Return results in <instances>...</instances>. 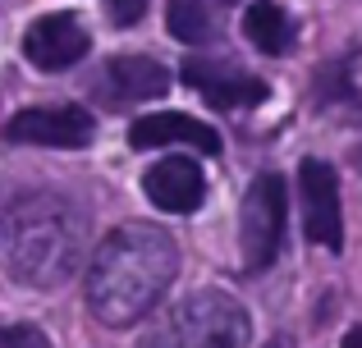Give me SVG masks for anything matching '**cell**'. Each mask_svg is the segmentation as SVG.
<instances>
[{
	"mask_svg": "<svg viewBox=\"0 0 362 348\" xmlns=\"http://www.w3.org/2000/svg\"><path fill=\"white\" fill-rule=\"evenodd\" d=\"M243 32H247V42H252L257 51H266V55H284L293 46L289 14H284L280 5H271V0H257V5L243 14Z\"/></svg>",
	"mask_w": 362,
	"mask_h": 348,
	"instance_id": "13",
	"label": "cell"
},
{
	"mask_svg": "<svg viewBox=\"0 0 362 348\" xmlns=\"http://www.w3.org/2000/svg\"><path fill=\"white\" fill-rule=\"evenodd\" d=\"M88 46H92V37L78 14H46L23 32V55L42 73H60L69 64H78L88 55Z\"/></svg>",
	"mask_w": 362,
	"mask_h": 348,
	"instance_id": "8",
	"label": "cell"
},
{
	"mask_svg": "<svg viewBox=\"0 0 362 348\" xmlns=\"http://www.w3.org/2000/svg\"><path fill=\"white\" fill-rule=\"evenodd\" d=\"M179 275V248L160 224H119L88 266V307L101 325H133Z\"/></svg>",
	"mask_w": 362,
	"mask_h": 348,
	"instance_id": "1",
	"label": "cell"
},
{
	"mask_svg": "<svg viewBox=\"0 0 362 348\" xmlns=\"http://www.w3.org/2000/svg\"><path fill=\"white\" fill-rule=\"evenodd\" d=\"M142 188H147V197L170 215H193L206 197L202 170H197L193 161H184V156H170V161L151 165L147 179H142Z\"/></svg>",
	"mask_w": 362,
	"mask_h": 348,
	"instance_id": "10",
	"label": "cell"
},
{
	"mask_svg": "<svg viewBox=\"0 0 362 348\" xmlns=\"http://www.w3.org/2000/svg\"><path fill=\"white\" fill-rule=\"evenodd\" d=\"M184 83L197 88L211 106L234 110V106H262L266 101V83L243 73L239 64L230 60H188L184 64Z\"/></svg>",
	"mask_w": 362,
	"mask_h": 348,
	"instance_id": "9",
	"label": "cell"
},
{
	"mask_svg": "<svg viewBox=\"0 0 362 348\" xmlns=\"http://www.w3.org/2000/svg\"><path fill=\"white\" fill-rule=\"evenodd\" d=\"M0 348H51L37 325H0Z\"/></svg>",
	"mask_w": 362,
	"mask_h": 348,
	"instance_id": "14",
	"label": "cell"
},
{
	"mask_svg": "<svg viewBox=\"0 0 362 348\" xmlns=\"http://www.w3.org/2000/svg\"><path fill=\"white\" fill-rule=\"evenodd\" d=\"M344 348H362V330H349L344 335Z\"/></svg>",
	"mask_w": 362,
	"mask_h": 348,
	"instance_id": "16",
	"label": "cell"
},
{
	"mask_svg": "<svg viewBox=\"0 0 362 348\" xmlns=\"http://www.w3.org/2000/svg\"><path fill=\"white\" fill-rule=\"evenodd\" d=\"M197 147V152L206 156H221V133H216L211 124H202V119L193 115H179V110H170V115H147L138 119V124L129 128V147Z\"/></svg>",
	"mask_w": 362,
	"mask_h": 348,
	"instance_id": "11",
	"label": "cell"
},
{
	"mask_svg": "<svg viewBox=\"0 0 362 348\" xmlns=\"http://www.w3.org/2000/svg\"><path fill=\"white\" fill-rule=\"evenodd\" d=\"M298 197H303V229H308V239L330 248V252H339V243H344V215H339L335 165L308 156L298 165Z\"/></svg>",
	"mask_w": 362,
	"mask_h": 348,
	"instance_id": "5",
	"label": "cell"
},
{
	"mask_svg": "<svg viewBox=\"0 0 362 348\" xmlns=\"http://www.w3.org/2000/svg\"><path fill=\"white\" fill-rule=\"evenodd\" d=\"M83 252H88V211L74 197L33 193L0 211V266L18 284H64L78 270Z\"/></svg>",
	"mask_w": 362,
	"mask_h": 348,
	"instance_id": "2",
	"label": "cell"
},
{
	"mask_svg": "<svg viewBox=\"0 0 362 348\" xmlns=\"http://www.w3.org/2000/svg\"><path fill=\"white\" fill-rule=\"evenodd\" d=\"M106 9L119 28H133L142 18V9H147V0H106Z\"/></svg>",
	"mask_w": 362,
	"mask_h": 348,
	"instance_id": "15",
	"label": "cell"
},
{
	"mask_svg": "<svg viewBox=\"0 0 362 348\" xmlns=\"http://www.w3.org/2000/svg\"><path fill=\"white\" fill-rule=\"evenodd\" d=\"M97 124L78 106H33L18 110L5 124L9 143H33V147H88Z\"/></svg>",
	"mask_w": 362,
	"mask_h": 348,
	"instance_id": "7",
	"label": "cell"
},
{
	"mask_svg": "<svg viewBox=\"0 0 362 348\" xmlns=\"http://www.w3.org/2000/svg\"><path fill=\"white\" fill-rule=\"evenodd\" d=\"M247 340H252V325L239 298L202 289L160 316L147 330L142 348H247Z\"/></svg>",
	"mask_w": 362,
	"mask_h": 348,
	"instance_id": "3",
	"label": "cell"
},
{
	"mask_svg": "<svg viewBox=\"0 0 362 348\" xmlns=\"http://www.w3.org/2000/svg\"><path fill=\"white\" fill-rule=\"evenodd\" d=\"M354 161H358V170H362V147H358V152H354Z\"/></svg>",
	"mask_w": 362,
	"mask_h": 348,
	"instance_id": "17",
	"label": "cell"
},
{
	"mask_svg": "<svg viewBox=\"0 0 362 348\" xmlns=\"http://www.w3.org/2000/svg\"><path fill=\"white\" fill-rule=\"evenodd\" d=\"M165 88H170V73L147 55H115L92 83V92L106 110H129V106H142V101H156L165 97Z\"/></svg>",
	"mask_w": 362,
	"mask_h": 348,
	"instance_id": "6",
	"label": "cell"
},
{
	"mask_svg": "<svg viewBox=\"0 0 362 348\" xmlns=\"http://www.w3.org/2000/svg\"><path fill=\"white\" fill-rule=\"evenodd\" d=\"M284 215H289V193L280 174H257L252 188L243 193L239 234H243V270L257 275L280 257L284 243Z\"/></svg>",
	"mask_w": 362,
	"mask_h": 348,
	"instance_id": "4",
	"label": "cell"
},
{
	"mask_svg": "<svg viewBox=\"0 0 362 348\" xmlns=\"http://www.w3.org/2000/svg\"><path fill=\"white\" fill-rule=\"evenodd\" d=\"M230 5L234 0H170V9H165L170 37H175V42H188V46L211 42V37H221L225 9Z\"/></svg>",
	"mask_w": 362,
	"mask_h": 348,
	"instance_id": "12",
	"label": "cell"
}]
</instances>
